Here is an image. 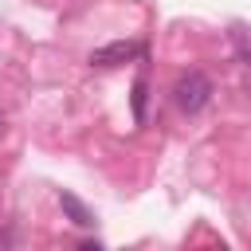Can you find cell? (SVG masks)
<instances>
[{
	"mask_svg": "<svg viewBox=\"0 0 251 251\" xmlns=\"http://www.w3.org/2000/svg\"><path fill=\"white\" fill-rule=\"evenodd\" d=\"M0 133H4V114H0Z\"/></svg>",
	"mask_w": 251,
	"mask_h": 251,
	"instance_id": "6",
	"label": "cell"
},
{
	"mask_svg": "<svg viewBox=\"0 0 251 251\" xmlns=\"http://www.w3.org/2000/svg\"><path fill=\"white\" fill-rule=\"evenodd\" d=\"M173 102L184 110V114H200L208 102H212V78L204 71H184L173 86Z\"/></svg>",
	"mask_w": 251,
	"mask_h": 251,
	"instance_id": "1",
	"label": "cell"
},
{
	"mask_svg": "<svg viewBox=\"0 0 251 251\" xmlns=\"http://www.w3.org/2000/svg\"><path fill=\"white\" fill-rule=\"evenodd\" d=\"M129 106H133V122H137V126H145V106H149V82H145V78H133Z\"/></svg>",
	"mask_w": 251,
	"mask_h": 251,
	"instance_id": "4",
	"label": "cell"
},
{
	"mask_svg": "<svg viewBox=\"0 0 251 251\" xmlns=\"http://www.w3.org/2000/svg\"><path fill=\"white\" fill-rule=\"evenodd\" d=\"M231 43H235V51H239V59H243V63L251 67V39H247V31H243L239 24L231 27Z\"/></svg>",
	"mask_w": 251,
	"mask_h": 251,
	"instance_id": "5",
	"label": "cell"
},
{
	"mask_svg": "<svg viewBox=\"0 0 251 251\" xmlns=\"http://www.w3.org/2000/svg\"><path fill=\"white\" fill-rule=\"evenodd\" d=\"M141 51H145V47H141L137 39H114V43L90 51V67H122V63L141 59Z\"/></svg>",
	"mask_w": 251,
	"mask_h": 251,
	"instance_id": "2",
	"label": "cell"
},
{
	"mask_svg": "<svg viewBox=\"0 0 251 251\" xmlns=\"http://www.w3.org/2000/svg\"><path fill=\"white\" fill-rule=\"evenodd\" d=\"M59 208H63V216H67L75 227H94V212H90L75 192H59Z\"/></svg>",
	"mask_w": 251,
	"mask_h": 251,
	"instance_id": "3",
	"label": "cell"
}]
</instances>
